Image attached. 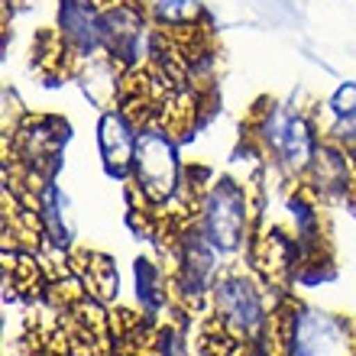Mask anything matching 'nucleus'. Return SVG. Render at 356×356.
I'll list each match as a JSON object with an SVG mask.
<instances>
[{
  "label": "nucleus",
  "mask_w": 356,
  "mask_h": 356,
  "mask_svg": "<svg viewBox=\"0 0 356 356\" xmlns=\"http://www.w3.org/2000/svg\"><path fill=\"white\" fill-rule=\"evenodd\" d=\"M207 308L214 314V327L240 347H266L272 321L279 314L272 308V289H266V279L246 269L220 272Z\"/></svg>",
  "instance_id": "nucleus-1"
},
{
  "label": "nucleus",
  "mask_w": 356,
  "mask_h": 356,
  "mask_svg": "<svg viewBox=\"0 0 356 356\" xmlns=\"http://www.w3.org/2000/svg\"><path fill=\"white\" fill-rule=\"evenodd\" d=\"M259 156L275 165L291 181H305L314 152H318L324 133L305 111L289 104H263L250 127Z\"/></svg>",
  "instance_id": "nucleus-2"
},
{
  "label": "nucleus",
  "mask_w": 356,
  "mask_h": 356,
  "mask_svg": "<svg viewBox=\"0 0 356 356\" xmlns=\"http://www.w3.org/2000/svg\"><path fill=\"white\" fill-rule=\"evenodd\" d=\"M130 185L146 207H169L181 195L185 169L178 159L175 133L165 120H146L140 127V140H136L130 165Z\"/></svg>",
  "instance_id": "nucleus-3"
},
{
  "label": "nucleus",
  "mask_w": 356,
  "mask_h": 356,
  "mask_svg": "<svg viewBox=\"0 0 356 356\" xmlns=\"http://www.w3.org/2000/svg\"><path fill=\"white\" fill-rule=\"evenodd\" d=\"M269 347H275V356H356L347 321L301 305L275 314Z\"/></svg>",
  "instance_id": "nucleus-4"
},
{
  "label": "nucleus",
  "mask_w": 356,
  "mask_h": 356,
  "mask_svg": "<svg viewBox=\"0 0 356 356\" xmlns=\"http://www.w3.org/2000/svg\"><path fill=\"white\" fill-rule=\"evenodd\" d=\"M250 217L253 211H250V197H246L243 185L234 178H214L197 191L191 224L220 253H236L250 236Z\"/></svg>",
  "instance_id": "nucleus-5"
},
{
  "label": "nucleus",
  "mask_w": 356,
  "mask_h": 356,
  "mask_svg": "<svg viewBox=\"0 0 356 356\" xmlns=\"http://www.w3.org/2000/svg\"><path fill=\"white\" fill-rule=\"evenodd\" d=\"M217 256H220V250L191 220L178 230L175 246H172V259H175L172 289H175V295L185 301L188 308H197V305L211 301L217 275L224 272L220 263H217Z\"/></svg>",
  "instance_id": "nucleus-6"
},
{
  "label": "nucleus",
  "mask_w": 356,
  "mask_h": 356,
  "mask_svg": "<svg viewBox=\"0 0 356 356\" xmlns=\"http://www.w3.org/2000/svg\"><path fill=\"white\" fill-rule=\"evenodd\" d=\"M56 39L65 52L68 68H78L91 58L107 56L104 0H58Z\"/></svg>",
  "instance_id": "nucleus-7"
},
{
  "label": "nucleus",
  "mask_w": 356,
  "mask_h": 356,
  "mask_svg": "<svg viewBox=\"0 0 356 356\" xmlns=\"http://www.w3.org/2000/svg\"><path fill=\"white\" fill-rule=\"evenodd\" d=\"M140 127L143 123L133 117L123 104L101 111L97 120V146H101V159L107 165V172L120 178H130L133 165V152H136V140H140Z\"/></svg>",
  "instance_id": "nucleus-8"
},
{
  "label": "nucleus",
  "mask_w": 356,
  "mask_h": 356,
  "mask_svg": "<svg viewBox=\"0 0 356 356\" xmlns=\"http://www.w3.org/2000/svg\"><path fill=\"white\" fill-rule=\"evenodd\" d=\"M78 81H81V91L88 94V101H94L101 111H111L123 101V91H127V72H123L111 56L91 58L85 65L75 68Z\"/></svg>",
  "instance_id": "nucleus-9"
},
{
  "label": "nucleus",
  "mask_w": 356,
  "mask_h": 356,
  "mask_svg": "<svg viewBox=\"0 0 356 356\" xmlns=\"http://www.w3.org/2000/svg\"><path fill=\"white\" fill-rule=\"evenodd\" d=\"M136 298H140L146 314H159L165 298H169L165 275H162V269L156 263H149V259H140V263H136Z\"/></svg>",
  "instance_id": "nucleus-10"
},
{
  "label": "nucleus",
  "mask_w": 356,
  "mask_h": 356,
  "mask_svg": "<svg viewBox=\"0 0 356 356\" xmlns=\"http://www.w3.org/2000/svg\"><path fill=\"white\" fill-rule=\"evenodd\" d=\"M146 10L165 29H185L195 19V0H146Z\"/></svg>",
  "instance_id": "nucleus-11"
},
{
  "label": "nucleus",
  "mask_w": 356,
  "mask_h": 356,
  "mask_svg": "<svg viewBox=\"0 0 356 356\" xmlns=\"http://www.w3.org/2000/svg\"><path fill=\"white\" fill-rule=\"evenodd\" d=\"M152 356H191L185 334L175 327H162L159 334L152 337Z\"/></svg>",
  "instance_id": "nucleus-12"
},
{
  "label": "nucleus",
  "mask_w": 356,
  "mask_h": 356,
  "mask_svg": "<svg viewBox=\"0 0 356 356\" xmlns=\"http://www.w3.org/2000/svg\"><path fill=\"white\" fill-rule=\"evenodd\" d=\"M324 111L330 113V120H337V117H350L356 113V81H343L337 91L327 97L324 104Z\"/></svg>",
  "instance_id": "nucleus-13"
},
{
  "label": "nucleus",
  "mask_w": 356,
  "mask_h": 356,
  "mask_svg": "<svg viewBox=\"0 0 356 356\" xmlns=\"http://www.w3.org/2000/svg\"><path fill=\"white\" fill-rule=\"evenodd\" d=\"M324 136H327V140H334V143H340L343 149H350L356 156V113L330 120V127H324Z\"/></svg>",
  "instance_id": "nucleus-14"
},
{
  "label": "nucleus",
  "mask_w": 356,
  "mask_h": 356,
  "mask_svg": "<svg viewBox=\"0 0 356 356\" xmlns=\"http://www.w3.org/2000/svg\"><path fill=\"white\" fill-rule=\"evenodd\" d=\"M256 7H263L266 17H269L272 23H282V19H291V17H295L291 0H256Z\"/></svg>",
  "instance_id": "nucleus-15"
},
{
  "label": "nucleus",
  "mask_w": 356,
  "mask_h": 356,
  "mask_svg": "<svg viewBox=\"0 0 356 356\" xmlns=\"http://www.w3.org/2000/svg\"><path fill=\"white\" fill-rule=\"evenodd\" d=\"M3 3H7V7H10V3H23V0H3Z\"/></svg>",
  "instance_id": "nucleus-16"
}]
</instances>
